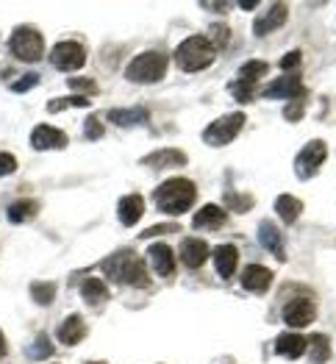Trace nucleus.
<instances>
[{
	"mask_svg": "<svg viewBox=\"0 0 336 364\" xmlns=\"http://www.w3.org/2000/svg\"><path fill=\"white\" fill-rule=\"evenodd\" d=\"M103 273L109 275L112 281L117 284H131V287H151V275H148V267L142 262V256H136L134 250H122V253H114L112 259H106L103 264Z\"/></svg>",
	"mask_w": 336,
	"mask_h": 364,
	"instance_id": "1",
	"label": "nucleus"
},
{
	"mask_svg": "<svg viewBox=\"0 0 336 364\" xmlns=\"http://www.w3.org/2000/svg\"><path fill=\"white\" fill-rule=\"evenodd\" d=\"M156 206L158 212L164 214H183L197 198V186L189 181V178H167L156 192Z\"/></svg>",
	"mask_w": 336,
	"mask_h": 364,
	"instance_id": "2",
	"label": "nucleus"
},
{
	"mask_svg": "<svg viewBox=\"0 0 336 364\" xmlns=\"http://www.w3.org/2000/svg\"><path fill=\"white\" fill-rule=\"evenodd\" d=\"M214 61V48L206 36H186L175 48V64L183 73H200Z\"/></svg>",
	"mask_w": 336,
	"mask_h": 364,
	"instance_id": "3",
	"label": "nucleus"
},
{
	"mask_svg": "<svg viewBox=\"0 0 336 364\" xmlns=\"http://www.w3.org/2000/svg\"><path fill=\"white\" fill-rule=\"evenodd\" d=\"M167 67H170V61L164 53L148 50V53H139L131 59V64L125 67V78L131 84H156L167 75Z\"/></svg>",
	"mask_w": 336,
	"mask_h": 364,
	"instance_id": "4",
	"label": "nucleus"
},
{
	"mask_svg": "<svg viewBox=\"0 0 336 364\" xmlns=\"http://www.w3.org/2000/svg\"><path fill=\"white\" fill-rule=\"evenodd\" d=\"M9 48H11V53L17 56L20 61H39L45 56V39H42V33L36 28H31V26H17V28L11 31V39H9Z\"/></svg>",
	"mask_w": 336,
	"mask_h": 364,
	"instance_id": "5",
	"label": "nucleus"
},
{
	"mask_svg": "<svg viewBox=\"0 0 336 364\" xmlns=\"http://www.w3.org/2000/svg\"><path fill=\"white\" fill-rule=\"evenodd\" d=\"M244 120H247V117H244L242 112H234V114H225V117L214 120L212 125H206V131H203V142H206L209 148H225L231 139L239 136Z\"/></svg>",
	"mask_w": 336,
	"mask_h": 364,
	"instance_id": "6",
	"label": "nucleus"
},
{
	"mask_svg": "<svg viewBox=\"0 0 336 364\" xmlns=\"http://www.w3.org/2000/svg\"><path fill=\"white\" fill-rule=\"evenodd\" d=\"M325 159H328V145L323 139H311L303 151L298 153V159H295V176L300 181L314 178L320 173V167H323Z\"/></svg>",
	"mask_w": 336,
	"mask_h": 364,
	"instance_id": "7",
	"label": "nucleus"
},
{
	"mask_svg": "<svg viewBox=\"0 0 336 364\" xmlns=\"http://www.w3.org/2000/svg\"><path fill=\"white\" fill-rule=\"evenodd\" d=\"M50 64L61 70V73H72V70H81L87 64V50L84 45L67 39V42H59L53 50H50Z\"/></svg>",
	"mask_w": 336,
	"mask_h": 364,
	"instance_id": "8",
	"label": "nucleus"
},
{
	"mask_svg": "<svg viewBox=\"0 0 336 364\" xmlns=\"http://www.w3.org/2000/svg\"><path fill=\"white\" fill-rule=\"evenodd\" d=\"M317 317V306L311 298H295L283 306V323L292 326V328H303V326H311Z\"/></svg>",
	"mask_w": 336,
	"mask_h": 364,
	"instance_id": "9",
	"label": "nucleus"
},
{
	"mask_svg": "<svg viewBox=\"0 0 336 364\" xmlns=\"http://www.w3.org/2000/svg\"><path fill=\"white\" fill-rule=\"evenodd\" d=\"M31 148L33 151H61V148H67V134L53 125H36L31 134Z\"/></svg>",
	"mask_w": 336,
	"mask_h": 364,
	"instance_id": "10",
	"label": "nucleus"
},
{
	"mask_svg": "<svg viewBox=\"0 0 336 364\" xmlns=\"http://www.w3.org/2000/svg\"><path fill=\"white\" fill-rule=\"evenodd\" d=\"M148 259H151V267L161 278H170L175 273V256H173V247L164 242H153L148 247Z\"/></svg>",
	"mask_w": 336,
	"mask_h": 364,
	"instance_id": "11",
	"label": "nucleus"
},
{
	"mask_svg": "<svg viewBox=\"0 0 336 364\" xmlns=\"http://www.w3.org/2000/svg\"><path fill=\"white\" fill-rule=\"evenodd\" d=\"M209 259V245L203 242V240H197V237H186L181 242V262L183 267H189V270H197V267H203V262Z\"/></svg>",
	"mask_w": 336,
	"mask_h": 364,
	"instance_id": "12",
	"label": "nucleus"
},
{
	"mask_svg": "<svg viewBox=\"0 0 336 364\" xmlns=\"http://www.w3.org/2000/svg\"><path fill=\"white\" fill-rule=\"evenodd\" d=\"M259 242L267 253H273L278 262H286V250H283V234L275 228V223L264 220L259 225Z\"/></svg>",
	"mask_w": 336,
	"mask_h": 364,
	"instance_id": "13",
	"label": "nucleus"
},
{
	"mask_svg": "<svg viewBox=\"0 0 336 364\" xmlns=\"http://www.w3.org/2000/svg\"><path fill=\"white\" fill-rule=\"evenodd\" d=\"M305 350H308V339L298 331H286L275 339V353L278 356H286V359H300Z\"/></svg>",
	"mask_w": 336,
	"mask_h": 364,
	"instance_id": "14",
	"label": "nucleus"
},
{
	"mask_svg": "<svg viewBox=\"0 0 336 364\" xmlns=\"http://www.w3.org/2000/svg\"><path fill=\"white\" fill-rule=\"evenodd\" d=\"M270 284H273V273H270L267 267H261V264H250V267H244L242 287L247 289V292H253V295H264V292L270 289Z\"/></svg>",
	"mask_w": 336,
	"mask_h": 364,
	"instance_id": "15",
	"label": "nucleus"
},
{
	"mask_svg": "<svg viewBox=\"0 0 336 364\" xmlns=\"http://www.w3.org/2000/svg\"><path fill=\"white\" fill-rule=\"evenodd\" d=\"M289 9H286V3H275V6H270V11L267 14H261L256 23H253V33L256 36H267V33H273L275 28H281L283 23H286V14Z\"/></svg>",
	"mask_w": 336,
	"mask_h": 364,
	"instance_id": "16",
	"label": "nucleus"
},
{
	"mask_svg": "<svg viewBox=\"0 0 336 364\" xmlns=\"http://www.w3.org/2000/svg\"><path fill=\"white\" fill-rule=\"evenodd\" d=\"M142 214H145V200H142V195H125V198H120V203H117V217H120V223L125 228L136 225V223L142 220Z\"/></svg>",
	"mask_w": 336,
	"mask_h": 364,
	"instance_id": "17",
	"label": "nucleus"
},
{
	"mask_svg": "<svg viewBox=\"0 0 336 364\" xmlns=\"http://www.w3.org/2000/svg\"><path fill=\"white\" fill-rule=\"evenodd\" d=\"M212 256H214V267H217L220 278H231V275L237 273L239 250H237L234 245H220V247H214Z\"/></svg>",
	"mask_w": 336,
	"mask_h": 364,
	"instance_id": "18",
	"label": "nucleus"
},
{
	"mask_svg": "<svg viewBox=\"0 0 336 364\" xmlns=\"http://www.w3.org/2000/svg\"><path fill=\"white\" fill-rule=\"evenodd\" d=\"M225 220H228L225 209H220V206L209 203V206H203L200 212L192 217V225H195L197 231H217V228L225 225Z\"/></svg>",
	"mask_w": 336,
	"mask_h": 364,
	"instance_id": "19",
	"label": "nucleus"
},
{
	"mask_svg": "<svg viewBox=\"0 0 336 364\" xmlns=\"http://www.w3.org/2000/svg\"><path fill=\"white\" fill-rule=\"evenodd\" d=\"M145 167H153V170H167V167H183L186 164V153L175 151V148H164V151H156L151 156L142 159Z\"/></svg>",
	"mask_w": 336,
	"mask_h": 364,
	"instance_id": "20",
	"label": "nucleus"
},
{
	"mask_svg": "<svg viewBox=\"0 0 336 364\" xmlns=\"http://www.w3.org/2000/svg\"><path fill=\"white\" fill-rule=\"evenodd\" d=\"M298 95L303 97V84H300L298 75H283V78L273 81V84L264 90V97H289V100H295Z\"/></svg>",
	"mask_w": 336,
	"mask_h": 364,
	"instance_id": "21",
	"label": "nucleus"
},
{
	"mask_svg": "<svg viewBox=\"0 0 336 364\" xmlns=\"http://www.w3.org/2000/svg\"><path fill=\"white\" fill-rule=\"evenodd\" d=\"M87 336V323L81 314H70L59 326V342L61 345H78Z\"/></svg>",
	"mask_w": 336,
	"mask_h": 364,
	"instance_id": "22",
	"label": "nucleus"
},
{
	"mask_svg": "<svg viewBox=\"0 0 336 364\" xmlns=\"http://www.w3.org/2000/svg\"><path fill=\"white\" fill-rule=\"evenodd\" d=\"M148 109L145 106H134V109H112L109 112V120L114 125H122V128H131V125H142L148 122Z\"/></svg>",
	"mask_w": 336,
	"mask_h": 364,
	"instance_id": "23",
	"label": "nucleus"
},
{
	"mask_svg": "<svg viewBox=\"0 0 336 364\" xmlns=\"http://www.w3.org/2000/svg\"><path fill=\"white\" fill-rule=\"evenodd\" d=\"M275 212L281 214V220H283L286 225H292V223L300 217V212H303V203H300L295 195H278V198H275Z\"/></svg>",
	"mask_w": 336,
	"mask_h": 364,
	"instance_id": "24",
	"label": "nucleus"
},
{
	"mask_svg": "<svg viewBox=\"0 0 336 364\" xmlns=\"http://www.w3.org/2000/svg\"><path fill=\"white\" fill-rule=\"evenodd\" d=\"M81 298L87 301L90 306H100L109 301V287L106 281H97V278H87L81 284Z\"/></svg>",
	"mask_w": 336,
	"mask_h": 364,
	"instance_id": "25",
	"label": "nucleus"
},
{
	"mask_svg": "<svg viewBox=\"0 0 336 364\" xmlns=\"http://www.w3.org/2000/svg\"><path fill=\"white\" fill-rule=\"evenodd\" d=\"M308 345H311V364H325L331 359V339L325 334H314Z\"/></svg>",
	"mask_w": 336,
	"mask_h": 364,
	"instance_id": "26",
	"label": "nucleus"
},
{
	"mask_svg": "<svg viewBox=\"0 0 336 364\" xmlns=\"http://www.w3.org/2000/svg\"><path fill=\"white\" fill-rule=\"evenodd\" d=\"M36 212H39V203L36 200H17V203L9 206V223H26Z\"/></svg>",
	"mask_w": 336,
	"mask_h": 364,
	"instance_id": "27",
	"label": "nucleus"
},
{
	"mask_svg": "<svg viewBox=\"0 0 336 364\" xmlns=\"http://www.w3.org/2000/svg\"><path fill=\"white\" fill-rule=\"evenodd\" d=\"M31 298H33V304H39V306L53 304V298H56L53 281H33V284H31Z\"/></svg>",
	"mask_w": 336,
	"mask_h": 364,
	"instance_id": "28",
	"label": "nucleus"
},
{
	"mask_svg": "<svg viewBox=\"0 0 336 364\" xmlns=\"http://www.w3.org/2000/svg\"><path fill=\"white\" fill-rule=\"evenodd\" d=\"M90 106V97H81V95H70V97H56L48 103V112L50 114H59L64 109H87Z\"/></svg>",
	"mask_w": 336,
	"mask_h": 364,
	"instance_id": "29",
	"label": "nucleus"
},
{
	"mask_svg": "<svg viewBox=\"0 0 336 364\" xmlns=\"http://www.w3.org/2000/svg\"><path fill=\"white\" fill-rule=\"evenodd\" d=\"M228 92H231L239 103H250V100L256 97V84H253V81H247V78H237V81H231V84H228Z\"/></svg>",
	"mask_w": 336,
	"mask_h": 364,
	"instance_id": "30",
	"label": "nucleus"
},
{
	"mask_svg": "<svg viewBox=\"0 0 336 364\" xmlns=\"http://www.w3.org/2000/svg\"><path fill=\"white\" fill-rule=\"evenodd\" d=\"M270 73V64L267 61H244L242 67H239V78H247V81H259V78H264Z\"/></svg>",
	"mask_w": 336,
	"mask_h": 364,
	"instance_id": "31",
	"label": "nucleus"
},
{
	"mask_svg": "<svg viewBox=\"0 0 336 364\" xmlns=\"http://www.w3.org/2000/svg\"><path fill=\"white\" fill-rule=\"evenodd\" d=\"M48 356H53V342L48 334H39L28 348V359H48Z\"/></svg>",
	"mask_w": 336,
	"mask_h": 364,
	"instance_id": "32",
	"label": "nucleus"
},
{
	"mask_svg": "<svg viewBox=\"0 0 336 364\" xmlns=\"http://www.w3.org/2000/svg\"><path fill=\"white\" fill-rule=\"evenodd\" d=\"M225 203L234 214H244L253 206V198L250 195H239V192H225Z\"/></svg>",
	"mask_w": 336,
	"mask_h": 364,
	"instance_id": "33",
	"label": "nucleus"
},
{
	"mask_svg": "<svg viewBox=\"0 0 336 364\" xmlns=\"http://www.w3.org/2000/svg\"><path fill=\"white\" fill-rule=\"evenodd\" d=\"M67 87L72 90V95H81V97H90V95L97 92V84L90 81V78H70Z\"/></svg>",
	"mask_w": 336,
	"mask_h": 364,
	"instance_id": "34",
	"label": "nucleus"
},
{
	"mask_svg": "<svg viewBox=\"0 0 336 364\" xmlns=\"http://www.w3.org/2000/svg\"><path fill=\"white\" fill-rule=\"evenodd\" d=\"M228 36H231V31L225 28V26H212L206 39L212 42V48H225L228 45Z\"/></svg>",
	"mask_w": 336,
	"mask_h": 364,
	"instance_id": "35",
	"label": "nucleus"
},
{
	"mask_svg": "<svg viewBox=\"0 0 336 364\" xmlns=\"http://www.w3.org/2000/svg\"><path fill=\"white\" fill-rule=\"evenodd\" d=\"M181 231V225L178 223H164V225H153V228H148L142 237L145 240H151V237H158V234H178Z\"/></svg>",
	"mask_w": 336,
	"mask_h": 364,
	"instance_id": "36",
	"label": "nucleus"
},
{
	"mask_svg": "<svg viewBox=\"0 0 336 364\" xmlns=\"http://www.w3.org/2000/svg\"><path fill=\"white\" fill-rule=\"evenodd\" d=\"M11 173H17V159L11 153H0V178H6Z\"/></svg>",
	"mask_w": 336,
	"mask_h": 364,
	"instance_id": "37",
	"label": "nucleus"
},
{
	"mask_svg": "<svg viewBox=\"0 0 336 364\" xmlns=\"http://www.w3.org/2000/svg\"><path fill=\"white\" fill-rule=\"evenodd\" d=\"M36 84H39V75H36V73H26V75H23V78H20L17 84H11V92H26V90H33Z\"/></svg>",
	"mask_w": 336,
	"mask_h": 364,
	"instance_id": "38",
	"label": "nucleus"
},
{
	"mask_svg": "<svg viewBox=\"0 0 336 364\" xmlns=\"http://www.w3.org/2000/svg\"><path fill=\"white\" fill-rule=\"evenodd\" d=\"M303 112H305V106L298 100V97H295V100H292V103L283 109V117H286L289 122H295V120H300V117H303Z\"/></svg>",
	"mask_w": 336,
	"mask_h": 364,
	"instance_id": "39",
	"label": "nucleus"
},
{
	"mask_svg": "<svg viewBox=\"0 0 336 364\" xmlns=\"http://www.w3.org/2000/svg\"><path fill=\"white\" fill-rule=\"evenodd\" d=\"M84 125H87V139H92V142H94V139H100V136H103V122L97 120V114H92Z\"/></svg>",
	"mask_w": 336,
	"mask_h": 364,
	"instance_id": "40",
	"label": "nucleus"
},
{
	"mask_svg": "<svg viewBox=\"0 0 336 364\" xmlns=\"http://www.w3.org/2000/svg\"><path fill=\"white\" fill-rule=\"evenodd\" d=\"M295 67H300V50H292L281 59V70H295Z\"/></svg>",
	"mask_w": 336,
	"mask_h": 364,
	"instance_id": "41",
	"label": "nucleus"
},
{
	"mask_svg": "<svg viewBox=\"0 0 336 364\" xmlns=\"http://www.w3.org/2000/svg\"><path fill=\"white\" fill-rule=\"evenodd\" d=\"M206 11H228L231 9V3H200Z\"/></svg>",
	"mask_w": 336,
	"mask_h": 364,
	"instance_id": "42",
	"label": "nucleus"
},
{
	"mask_svg": "<svg viewBox=\"0 0 336 364\" xmlns=\"http://www.w3.org/2000/svg\"><path fill=\"white\" fill-rule=\"evenodd\" d=\"M259 6V0H239V9H244V11H253Z\"/></svg>",
	"mask_w": 336,
	"mask_h": 364,
	"instance_id": "43",
	"label": "nucleus"
},
{
	"mask_svg": "<svg viewBox=\"0 0 336 364\" xmlns=\"http://www.w3.org/2000/svg\"><path fill=\"white\" fill-rule=\"evenodd\" d=\"M6 350H9V345H6V336H3V331H0V359L6 356Z\"/></svg>",
	"mask_w": 336,
	"mask_h": 364,
	"instance_id": "44",
	"label": "nucleus"
},
{
	"mask_svg": "<svg viewBox=\"0 0 336 364\" xmlns=\"http://www.w3.org/2000/svg\"><path fill=\"white\" fill-rule=\"evenodd\" d=\"M90 364H97V362H90Z\"/></svg>",
	"mask_w": 336,
	"mask_h": 364,
	"instance_id": "45",
	"label": "nucleus"
}]
</instances>
